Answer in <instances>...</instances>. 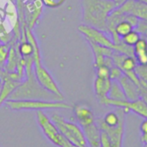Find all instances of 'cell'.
Here are the masks:
<instances>
[{
    "label": "cell",
    "mask_w": 147,
    "mask_h": 147,
    "mask_svg": "<svg viewBox=\"0 0 147 147\" xmlns=\"http://www.w3.org/2000/svg\"><path fill=\"white\" fill-rule=\"evenodd\" d=\"M140 38H141L140 34L138 31L132 30L131 31H130L128 34H126L121 38V42L129 47H133Z\"/></svg>",
    "instance_id": "cell-20"
},
{
    "label": "cell",
    "mask_w": 147,
    "mask_h": 147,
    "mask_svg": "<svg viewBox=\"0 0 147 147\" xmlns=\"http://www.w3.org/2000/svg\"><path fill=\"white\" fill-rule=\"evenodd\" d=\"M74 114L78 125L83 128L95 122L94 113L90 107L86 104L79 103L74 107Z\"/></svg>",
    "instance_id": "cell-10"
},
{
    "label": "cell",
    "mask_w": 147,
    "mask_h": 147,
    "mask_svg": "<svg viewBox=\"0 0 147 147\" xmlns=\"http://www.w3.org/2000/svg\"><path fill=\"white\" fill-rule=\"evenodd\" d=\"M78 30L82 35H84L85 38L88 41H91L100 46L111 49L113 50L118 51L126 55L133 56V49H131V47H129L124 44L122 42L119 44L114 43L113 40L107 36L106 32L100 30H98L94 27H92L87 24H81L78 26Z\"/></svg>",
    "instance_id": "cell-3"
},
{
    "label": "cell",
    "mask_w": 147,
    "mask_h": 147,
    "mask_svg": "<svg viewBox=\"0 0 147 147\" xmlns=\"http://www.w3.org/2000/svg\"><path fill=\"white\" fill-rule=\"evenodd\" d=\"M144 39H145V40L147 41V30H145V32L144 33Z\"/></svg>",
    "instance_id": "cell-31"
},
{
    "label": "cell",
    "mask_w": 147,
    "mask_h": 147,
    "mask_svg": "<svg viewBox=\"0 0 147 147\" xmlns=\"http://www.w3.org/2000/svg\"><path fill=\"white\" fill-rule=\"evenodd\" d=\"M88 147L100 146V129L94 122V124L82 128Z\"/></svg>",
    "instance_id": "cell-13"
},
{
    "label": "cell",
    "mask_w": 147,
    "mask_h": 147,
    "mask_svg": "<svg viewBox=\"0 0 147 147\" xmlns=\"http://www.w3.org/2000/svg\"><path fill=\"white\" fill-rule=\"evenodd\" d=\"M124 75L121 69L116 66H113L110 67V80L111 81H119V78Z\"/></svg>",
    "instance_id": "cell-24"
},
{
    "label": "cell",
    "mask_w": 147,
    "mask_h": 147,
    "mask_svg": "<svg viewBox=\"0 0 147 147\" xmlns=\"http://www.w3.org/2000/svg\"><path fill=\"white\" fill-rule=\"evenodd\" d=\"M140 131L142 133H147V119H144L140 124Z\"/></svg>",
    "instance_id": "cell-28"
},
{
    "label": "cell",
    "mask_w": 147,
    "mask_h": 147,
    "mask_svg": "<svg viewBox=\"0 0 147 147\" xmlns=\"http://www.w3.org/2000/svg\"><path fill=\"white\" fill-rule=\"evenodd\" d=\"M21 82H15L8 77H5L3 79L2 86L0 88V107L1 106L5 103L7 100H9L11 94L14 92V90L19 86Z\"/></svg>",
    "instance_id": "cell-14"
},
{
    "label": "cell",
    "mask_w": 147,
    "mask_h": 147,
    "mask_svg": "<svg viewBox=\"0 0 147 147\" xmlns=\"http://www.w3.org/2000/svg\"><path fill=\"white\" fill-rule=\"evenodd\" d=\"M107 97L113 100H127L120 84L118 81H113L110 91L107 94Z\"/></svg>",
    "instance_id": "cell-18"
},
{
    "label": "cell",
    "mask_w": 147,
    "mask_h": 147,
    "mask_svg": "<svg viewBox=\"0 0 147 147\" xmlns=\"http://www.w3.org/2000/svg\"><path fill=\"white\" fill-rule=\"evenodd\" d=\"M144 147H147V144H145L144 145Z\"/></svg>",
    "instance_id": "cell-33"
},
{
    "label": "cell",
    "mask_w": 147,
    "mask_h": 147,
    "mask_svg": "<svg viewBox=\"0 0 147 147\" xmlns=\"http://www.w3.org/2000/svg\"><path fill=\"white\" fill-rule=\"evenodd\" d=\"M11 49V42L0 44V67L5 69L8 61Z\"/></svg>",
    "instance_id": "cell-21"
},
{
    "label": "cell",
    "mask_w": 147,
    "mask_h": 147,
    "mask_svg": "<svg viewBox=\"0 0 147 147\" xmlns=\"http://www.w3.org/2000/svg\"><path fill=\"white\" fill-rule=\"evenodd\" d=\"M36 120L44 136L55 146L63 147L67 139L60 132L51 119L42 111H36Z\"/></svg>",
    "instance_id": "cell-6"
},
{
    "label": "cell",
    "mask_w": 147,
    "mask_h": 147,
    "mask_svg": "<svg viewBox=\"0 0 147 147\" xmlns=\"http://www.w3.org/2000/svg\"><path fill=\"white\" fill-rule=\"evenodd\" d=\"M135 71L139 79L141 86L147 88V65L145 66L137 65Z\"/></svg>",
    "instance_id": "cell-22"
},
{
    "label": "cell",
    "mask_w": 147,
    "mask_h": 147,
    "mask_svg": "<svg viewBox=\"0 0 147 147\" xmlns=\"http://www.w3.org/2000/svg\"><path fill=\"white\" fill-rule=\"evenodd\" d=\"M25 21L28 28L33 30L35 25L42 14V0H34V2L24 6Z\"/></svg>",
    "instance_id": "cell-11"
},
{
    "label": "cell",
    "mask_w": 147,
    "mask_h": 147,
    "mask_svg": "<svg viewBox=\"0 0 147 147\" xmlns=\"http://www.w3.org/2000/svg\"><path fill=\"white\" fill-rule=\"evenodd\" d=\"M128 100H135L140 98L139 88L126 76L123 75L118 81Z\"/></svg>",
    "instance_id": "cell-12"
},
{
    "label": "cell",
    "mask_w": 147,
    "mask_h": 147,
    "mask_svg": "<svg viewBox=\"0 0 147 147\" xmlns=\"http://www.w3.org/2000/svg\"><path fill=\"white\" fill-rule=\"evenodd\" d=\"M2 82H3V81H2L1 79H0V88H1V86H2Z\"/></svg>",
    "instance_id": "cell-32"
},
{
    "label": "cell",
    "mask_w": 147,
    "mask_h": 147,
    "mask_svg": "<svg viewBox=\"0 0 147 147\" xmlns=\"http://www.w3.org/2000/svg\"><path fill=\"white\" fill-rule=\"evenodd\" d=\"M6 76H7V72H6L5 69H3V68L0 67V79H1V80L3 81V79L5 78Z\"/></svg>",
    "instance_id": "cell-29"
},
{
    "label": "cell",
    "mask_w": 147,
    "mask_h": 147,
    "mask_svg": "<svg viewBox=\"0 0 147 147\" xmlns=\"http://www.w3.org/2000/svg\"><path fill=\"white\" fill-rule=\"evenodd\" d=\"M65 0H42V4L49 8H56L62 5Z\"/></svg>",
    "instance_id": "cell-26"
},
{
    "label": "cell",
    "mask_w": 147,
    "mask_h": 147,
    "mask_svg": "<svg viewBox=\"0 0 147 147\" xmlns=\"http://www.w3.org/2000/svg\"><path fill=\"white\" fill-rule=\"evenodd\" d=\"M6 106L14 111L23 110H49V109H70L72 107L62 100H7Z\"/></svg>",
    "instance_id": "cell-5"
},
{
    "label": "cell",
    "mask_w": 147,
    "mask_h": 147,
    "mask_svg": "<svg viewBox=\"0 0 147 147\" xmlns=\"http://www.w3.org/2000/svg\"><path fill=\"white\" fill-rule=\"evenodd\" d=\"M50 119L60 132L74 145L76 147H88L83 130L79 125L67 121L57 113H53Z\"/></svg>",
    "instance_id": "cell-4"
},
{
    "label": "cell",
    "mask_w": 147,
    "mask_h": 147,
    "mask_svg": "<svg viewBox=\"0 0 147 147\" xmlns=\"http://www.w3.org/2000/svg\"><path fill=\"white\" fill-rule=\"evenodd\" d=\"M113 11L122 15H131L139 20L147 22V4L140 0H125Z\"/></svg>",
    "instance_id": "cell-8"
},
{
    "label": "cell",
    "mask_w": 147,
    "mask_h": 147,
    "mask_svg": "<svg viewBox=\"0 0 147 147\" xmlns=\"http://www.w3.org/2000/svg\"><path fill=\"white\" fill-rule=\"evenodd\" d=\"M100 146L101 147H112V143L107 133L101 130H100Z\"/></svg>",
    "instance_id": "cell-25"
},
{
    "label": "cell",
    "mask_w": 147,
    "mask_h": 147,
    "mask_svg": "<svg viewBox=\"0 0 147 147\" xmlns=\"http://www.w3.org/2000/svg\"><path fill=\"white\" fill-rule=\"evenodd\" d=\"M18 53L20 54V55L24 58L32 56L33 52H34L32 44L30 42H28L27 40L21 41L19 43H18Z\"/></svg>",
    "instance_id": "cell-19"
},
{
    "label": "cell",
    "mask_w": 147,
    "mask_h": 147,
    "mask_svg": "<svg viewBox=\"0 0 147 147\" xmlns=\"http://www.w3.org/2000/svg\"><path fill=\"white\" fill-rule=\"evenodd\" d=\"M109 1H115V0H109Z\"/></svg>",
    "instance_id": "cell-34"
},
{
    "label": "cell",
    "mask_w": 147,
    "mask_h": 147,
    "mask_svg": "<svg viewBox=\"0 0 147 147\" xmlns=\"http://www.w3.org/2000/svg\"><path fill=\"white\" fill-rule=\"evenodd\" d=\"M137 65L138 64H137V61H136V59L134 56L125 55L123 58V60L121 61V62L119 64L118 67H119L124 75L126 76L128 74L135 71Z\"/></svg>",
    "instance_id": "cell-17"
},
{
    "label": "cell",
    "mask_w": 147,
    "mask_h": 147,
    "mask_svg": "<svg viewBox=\"0 0 147 147\" xmlns=\"http://www.w3.org/2000/svg\"><path fill=\"white\" fill-rule=\"evenodd\" d=\"M139 94H140V99H142L144 102L147 105V88L141 86L139 88Z\"/></svg>",
    "instance_id": "cell-27"
},
{
    "label": "cell",
    "mask_w": 147,
    "mask_h": 147,
    "mask_svg": "<svg viewBox=\"0 0 147 147\" xmlns=\"http://www.w3.org/2000/svg\"><path fill=\"white\" fill-rule=\"evenodd\" d=\"M25 76L26 79L24 80L19 86L14 90L10 96L9 100H63L57 95L49 92L43 88L34 74V61L32 56L25 58Z\"/></svg>",
    "instance_id": "cell-1"
},
{
    "label": "cell",
    "mask_w": 147,
    "mask_h": 147,
    "mask_svg": "<svg viewBox=\"0 0 147 147\" xmlns=\"http://www.w3.org/2000/svg\"><path fill=\"white\" fill-rule=\"evenodd\" d=\"M141 141L144 144H147V133H142L141 136Z\"/></svg>",
    "instance_id": "cell-30"
},
{
    "label": "cell",
    "mask_w": 147,
    "mask_h": 147,
    "mask_svg": "<svg viewBox=\"0 0 147 147\" xmlns=\"http://www.w3.org/2000/svg\"><path fill=\"white\" fill-rule=\"evenodd\" d=\"M34 74H35L36 79L43 88L57 95L62 100L64 99L63 94L61 93L55 81L53 79L49 72L42 66V63L36 64V65L34 64Z\"/></svg>",
    "instance_id": "cell-7"
},
{
    "label": "cell",
    "mask_w": 147,
    "mask_h": 147,
    "mask_svg": "<svg viewBox=\"0 0 147 147\" xmlns=\"http://www.w3.org/2000/svg\"><path fill=\"white\" fill-rule=\"evenodd\" d=\"M96 76L102 79H110V67L106 65H101L96 67Z\"/></svg>",
    "instance_id": "cell-23"
},
{
    "label": "cell",
    "mask_w": 147,
    "mask_h": 147,
    "mask_svg": "<svg viewBox=\"0 0 147 147\" xmlns=\"http://www.w3.org/2000/svg\"><path fill=\"white\" fill-rule=\"evenodd\" d=\"M116 8L117 5L114 1L82 0L84 24L94 27L107 33V18Z\"/></svg>",
    "instance_id": "cell-2"
},
{
    "label": "cell",
    "mask_w": 147,
    "mask_h": 147,
    "mask_svg": "<svg viewBox=\"0 0 147 147\" xmlns=\"http://www.w3.org/2000/svg\"><path fill=\"white\" fill-rule=\"evenodd\" d=\"M132 49L133 56L138 65H147V41L144 38H140L133 46Z\"/></svg>",
    "instance_id": "cell-15"
},
{
    "label": "cell",
    "mask_w": 147,
    "mask_h": 147,
    "mask_svg": "<svg viewBox=\"0 0 147 147\" xmlns=\"http://www.w3.org/2000/svg\"><path fill=\"white\" fill-rule=\"evenodd\" d=\"M112 82L110 79H102L97 77L94 81V92L98 99L103 98L107 96L111 86H112Z\"/></svg>",
    "instance_id": "cell-16"
},
{
    "label": "cell",
    "mask_w": 147,
    "mask_h": 147,
    "mask_svg": "<svg viewBox=\"0 0 147 147\" xmlns=\"http://www.w3.org/2000/svg\"><path fill=\"white\" fill-rule=\"evenodd\" d=\"M125 114L121 117L119 123L114 127L107 126L103 122L102 119H98L95 122L101 131H104L107 133L112 143V147H122L125 132Z\"/></svg>",
    "instance_id": "cell-9"
}]
</instances>
